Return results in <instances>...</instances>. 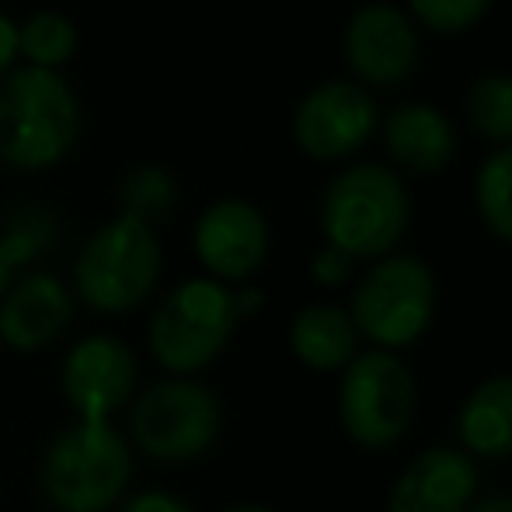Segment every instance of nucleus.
I'll return each mask as SVG.
<instances>
[{"label": "nucleus", "instance_id": "f257e3e1", "mask_svg": "<svg viewBox=\"0 0 512 512\" xmlns=\"http://www.w3.org/2000/svg\"><path fill=\"white\" fill-rule=\"evenodd\" d=\"M133 481V446L112 422H74L42 453L39 485L56 512H112Z\"/></svg>", "mask_w": 512, "mask_h": 512}, {"label": "nucleus", "instance_id": "f03ea898", "mask_svg": "<svg viewBox=\"0 0 512 512\" xmlns=\"http://www.w3.org/2000/svg\"><path fill=\"white\" fill-rule=\"evenodd\" d=\"M81 133V102L60 70L25 67L0 84V164L53 168Z\"/></svg>", "mask_w": 512, "mask_h": 512}, {"label": "nucleus", "instance_id": "7ed1b4c3", "mask_svg": "<svg viewBox=\"0 0 512 512\" xmlns=\"http://www.w3.org/2000/svg\"><path fill=\"white\" fill-rule=\"evenodd\" d=\"M164 251L157 230L133 216H115L88 237L74 262L81 300L98 314H129L161 283Z\"/></svg>", "mask_w": 512, "mask_h": 512}, {"label": "nucleus", "instance_id": "20e7f679", "mask_svg": "<svg viewBox=\"0 0 512 512\" xmlns=\"http://www.w3.org/2000/svg\"><path fill=\"white\" fill-rule=\"evenodd\" d=\"M234 290L216 279H185L150 317L147 342L157 366L171 377H199L220 359L237 331Z\"/></svg>", "mask_w": 512, "mask_h": 512}, {"label": "nucleus", "instance_id": "39448f33", "mask_svg": "<svg viewBox=\"0 0 512 512\" xmlns=\"http://www.w3.org/2000/svg\"><path fill=\"white\" fill-rule=\"evenodd\" d=\"M411 203L401 178L380 164H356L331 182L321 223L328 244L349 258H380L405 237Z\"/></svg>", "mask_w": 512, "mask_h": 512}, {"label": "nucleus", "instance_id": "423d86ee", "mask_svg": "<svg viewBox=\"0 0 512 512\" xmlns=\"http://www.w3.org/2000/svg\"><path fill=\"white\" fill-rule=\"evenodd\" d=\"M223 432V405L196 377H168L129 401V436L161 464L206 457Z\"/></svg>", "mask_w": 512, "mask_h": 512}, {"label": "nucleus", "instance_id": "0eeeda50", "mask_svg": "<svg viewBox=\"0 0 512 512\" xmlns=\"http://www.w3.org/2000/svg\"><path fill=\"white\" fill-rule=\"evenodd\" d=\"M418 408L415 373L394 352H359L342 370L338 387V422L363 450H384L408 436Z\"/></svg>", "mask_w": 512, "mask_h": 512}, {"label": "nucleus", "instance_id": "6e6552de", "mask_svg": "<svg viewBox=\"0 0 512 512\" xmlns=\"http://www.w3.org/2000/svg\"><path fill=\"white\" fill-rule=\"evenodd\" d=\"M432 310H436L432 269L415 255H391L359 279L349 317L359 338H370L377 349L394 352L425 335Z\"/></svg>", "mask_w": 512, "mask_h": 512}, {"label": "nucleus", "instance_id": "1a4fd4ad", "mask_svg": "<svg viewBox=\"0 0 512 512\" xmlns=\"http://www.w3.org/2000/svg\"><path fill=\"white\" fill-rule=\"evenodd\" d=\"M136 384V356L115 335H88L63 356L60 387L67 405L77 411V422H108L136 398Z\"/></svg>", "mask_w": 512, "mask_h": 512}, {"label": "nucleus", "instance_id": "9d476101", "mask_svg": "<svg viewBox=\"0 0 512 512\" xmlns=\"http://www.w3.org/2000/svg\"><path fill=\"white\" fill-rule=\"evenodd\" d=\"M377 129V102L356 81H324L297 105L293 133L314 161H338Z\"/></svg>", "mask_w": 512, "mask_h": 512}, {"label": "nucleus", "instance_id": "9b49d317", "mask_svg": "<svg viewBox=\"0 0 512 512\" xmlns=\"http://www.w3.org/2000/svg\"><path fill=\"white\" fill-rule=\"evenodd\" d=\"M196 255L216 283H241L269 255V223L248 199H220L196 223Z\"/></svg>", "mask_w": 512, "mask_h": 512}, {"label": "nucleus", "instance_id": "f8f14e48", "mask_svg": "<svg viewBox=\"0 0 512 512\" xmlns=\"http://www.w3.org/2000/svg\"><path fill=\"white\" fill-rule=\"evenodd\" d=\"M74 321V297L49 272H28L0 300V342L14 352H42Z\"/></svg>", "mask_w": 512, "mask_h": 512}, {"label": "nucleus", "instance_id": "ddd939ff", "mask_svg": "<svg viewBox=\"0 0 512 512\" xmlns=\"http://www.w3.org/2000/svg\"><path fill=\"white\" fill-rule=\"evenodd\" d=\"M345 60L359 77L373 84H398L415 70L418 39L398 7L370 4L352 14L345 28Z\"/></svg>", "mask_w": 512, "mask_h": 512}, {"label": "nucleus", "instance_id": "4468645a", "mask_svg": "<svg viewBox=\"0 0 512 512\" xmlns=\"http://www.w3.org/2000/svg\"><path fill=\"white\" fill-rule=\"evenodd\" d=\"M478 492V467L464 450H425L398 474L387 512H467Z\"/></svg>", "mask_w": 512, "mask_h": 512}, {"label": "nucleus", "instance_id": "2eb2a0df", "mask_svg": "<svg viewBox=\"0 0 512 512\" xmlns=\"http://www.w3.org/2000/svg\"><path fill=\"white\" fill-rule=\"evenodd\" d=\"M457 436L467 457H512V377H488L464 398L457 415Z\"/></svg>", "mask_w": 512, "mask_h": 512}, {"label": "nucleus", "instance_id": "dca6fc26", "mask_svg": "<svg viewBox=\"0 0 512 512\" xmlns=\"http://www.w3.org/2000/svg\"><path fill=\"white\" fill-rule=\"evenodd\" d=\"M384 140L394 161H401L418 175L443 171L453 157V147H457L450 119L432 105H401L398 112H391L384 126Z\"/></svg>", "mask_w": 512, "mask_h": 512}, {"label": "nucleus", "instance_id": "f3484780", "mask_svg": "<svg viewBox=\"0 0 512 512\" xmlns=\"http://www.w3.org/2000/svg\"><path fill=\"white\" fill-rule=\"evenodd\" d=\"M290 349L307 370L335 373L359 356V331L349 310L314 304L304 307L290 324Z\"/></svg>", "mask_w": 512, "mask_h": 512}, {"label": "nucleus", "instance_id": "a211bd4d", "mask_svg": "<svg viewBox=\"0 0 512 512\" xmlns=\"http://www.w3.org/2000/svg\"><path fill=\"white\" fill-rule=\"evenodd\" d=\"M77 25L60 11H35L18 25V53L39 70H56L74 56Z\"/></svg>", "mask_w": 512, "mask_h": 512}, {"label": "nucleus", "instance_id": "6ab92c4d", "mask_svg": "<svg viewBox=\"0 0 512 512\" xmlns=\"http://www.w3.org/2000/svg\"><path fill=\"white\" fill-rule=\"evenodd\" d=\"M119 199L122 216H133V220L154 227V223L168 220L171 209H175V178L157 164H143V168L129 171Z\"/></svg>", "mask_w": 512, "mask_h": 512}, {"label": "nucleus", "instance_id": "aec40b11", "mask_svg": "<svg viewBox=\"0 0 512 512\" xmlns=\"http://www.w3.org/2000/svg\"><path fill=\"white\" fill-rule=\"evenodd\" d=\"M478 209L485 227L512 241V147H502L478 171Z\"/></svg>", "mask_w": 512, "mask_h": 512}, {"label": "nucleus", "instance_id": "412c9836", "mask_svg": "<svg viewBox=\"0 0 512 512\" xmlns=\"http://www.w3.org/2000/svg\"><path fill=\"white\" fill-rule=\"evenodd\" d=\"M467 115L474 129L492 143H512V77L485 74L467 95Z\"/></svg>", "mask_w": 512, "mask_h": 512}, {"label": "nucleus", "instance_id": "4be33fe9", "mask_svg": "<svg viewBox=\"0 0 512 512\" xmlns=\"http://www.w3.org/2000/svg\"><path fill=\"white\" fill-rule=\"evenodd\" d=\"M492 7V0H411V11L436 32H464L481 14Z\"/></svg>", "mask_w": 512, "mask_h": 512}, {"label": "nucleus", "instance_id": "5701e85b", "mask_svg": "<svg viewBox=\"0 0 512 512\" xmlns=\"http://www.w3.org/2000/svg\"><path fill=\"white\" fill-rule=\"evenodd\" d=\"M46 248H49V223L42 213H25V220H14V227L0 237V255L11 265V272L28 265Z\"/></svg>", "mask_w": 512, "mask_h": 512}, {"label": "nucleus", "instance_id": "b1692460", "mask_svg": "<svg viewBox=\"0 0 512 512\" xmlns=\"http://www.w3.org/2000/svg\"><path fill=\"white\" fill-rule=\"evenodd\" d=\"M349 272H352V258L345 251L331 248V244L317 251L314 262H310V276H314L317 286H342L349 279Z\"/></svg>", "mask_w": 512, "mask_h": 512}, {"label": "nucleus", "instance_id": "393cba45", "mask_svg": "<svg viewBox=\"0 0 512 512\" xmlns=\"http://www.w3.org/2000/svg\"><path fill=\"white\" fill-rule=\"evenodd\" d=\"M115 512H192V506L171 492L147 488V492H136V495H129V499H122Z\"/></svg>", "mask_w": 512, "mask_h": 512}, {"label": "nucleus", "instance_id": "a878e982", "mask_svg": "<svg viewBox=\"0 0 512 512\" xmlns=\"http://www.w3.org/2000/svg\"><path fill=\"white\" fill-rule=\"evenodd\" d=\"M14 56H18V25L0 11V74L11 67Z\"/></svg>", "mask_w": 512, "mask_h": 512}, {"label": "nucleus", "instance_id": "bb28decb", "mask_svg": "<svg viewBox=\"0 0 512 512\" xmlns=\"http://www.w3.org/2000/svg\"><path fill=\"white\" fill-rule=\"evenodd\" d=\"M265 304V293L255 290V286H244V290L234 293V310H237V321H244V317L258 314Z\"/></svg>", "mask_w": 512, "mask_h": 512}, {"label": "nucleus", "instance_id": "cd10ccee", "mask_svg": "<svg viewBox=\"0 0 512 512\" xmlns=\"http://www.w3.org/2000/svg\"><path fill=\"white\" fill-rule=\"evenodd\" d=\"M467 512H512V495H492V499L474 502Z\"/></svg>", "mask_w": 512, "mask_h": 512}, {"label": "nucleus", "instance_id": "c85d7f7f", "mask_svg": "<svg viewBox=\"0 0 512 512\" xmlns=\"http://www.w3.org/2000/svg\"><path fill=\"white\" fill-rule=\"evenodd\" d=\"M11 265L4 262V255H0V300H4V293H7V286H11Z\"/></svg>", "mask_w": 512, "mask_h": 512}, {"label": "nucleus", "instance_id": "c756f323", "mask_svg": "<svg viewBox=\"0 0 512 512\" xmlns=\"http://www.w3.org/2000/svg\"><path fill=\"white\" fill-rule=\"evenodd\" d=\"M223 512H276V509H269V506H255V502H241V506H230V509H223Z\"/></svg>", "mask_w": 512, "mask_h": 512}]
</instances>
